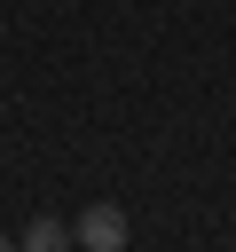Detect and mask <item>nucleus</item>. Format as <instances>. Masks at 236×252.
I'll list each match as a JSON object with an SVG mask.
<instances>
[{
	"mask_svg": "<svg viewBox=\"0 0 236 252\" xmlns=\"http://www.w3.org/2000/svg\"><path fill=\"white\" fill-rule=\"evenodd\" d=\"M0 252H24V244H0Z\"/></svg>",
	"mask_w": 236,
	"mask_h": 252,
	"instance_id": "3",
	"label": "nucleus"
},
{
	"mask_svg": "<svg viewBox=\"0 0 236 252\" xmlns=\"http://www.w3.org/2000/svg\"><path fill=\"white\" fill-rule=\"evenodd\" d=\"M63 244H71V228H63L55 213H39V220L24 228V252H63Z\"/></svg>",
	"mask_w": 236,
	"mask_h": 252,
	"instance_id": "2",
	"label": "nucleus"
},
{
	"mask_svg": "<svg viewBox=\"0 0 236 252\" xmlns=\"http://www.w3.org/2000/svg\"><path fill=\"white\" fill-rule=\"evenodd\" d=\"M71 236H79L87 252H126V213L102 197V205H87V213H79V228H71Z\"/></svg>",
	"mask_w": 236,
	"mask_h": 252,
	"instance_id": "1",
	"label": "nucleus"
}]
</instances>
